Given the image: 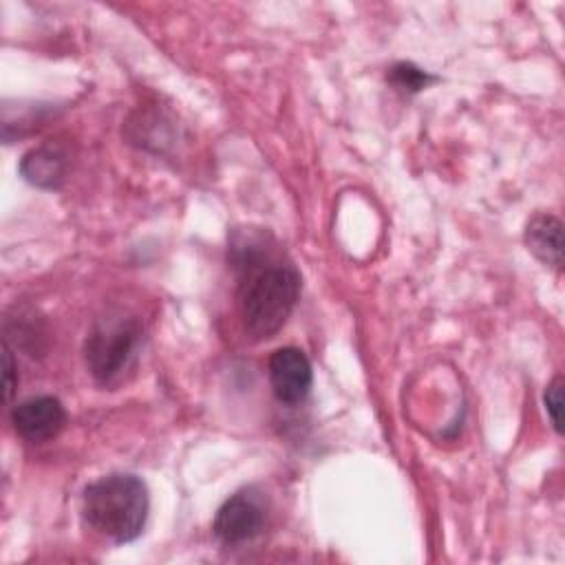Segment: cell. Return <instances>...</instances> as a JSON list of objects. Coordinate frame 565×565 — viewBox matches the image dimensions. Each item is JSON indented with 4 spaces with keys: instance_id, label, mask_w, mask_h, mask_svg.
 <instances>
[{
    "instance_id": "obj_2",
    "label": "cell",
    "mask_w": 565,
    "mask_h": 565,
    "mask_svg": "<svg viewBox=\"0 0 565 565\" xmlns=\"http://www.w3.org/2000/svg\"><path fill=\"white\" fill-rule=\"evenodd\" d=\"M150 497L141 477L110 472L84 488V521L104 539L124 545L135 541L148 521Z\"/></svg>"
},
{
    "instance_id": "obj_9",
    "label": "cell",
    "mask_w": 565,
    "mask_h": 565,
    "mask_svg": "<svg viewBox=\"0 0 565 565\" xmlns=\"http://www.w3.org/2000/svg\"><path fill=\"white\" fill-rule=\"evenodd\" d=\"M437 77H433L430 73L417 68L411 62H399L388 71V82L399 88V90H408V93H419L422 88H426L430 82H435Z\"/></svg>"
},
{
    "instance_id": "obj_4",
    "label": "cell",
    "mask_w": 565,
    "mask_h": 565,
    "mask_svg": "<svg viewBox=\"0 0 565 565\" xmlns=\"http://www.w3.org/2000/svg\"><path fill=\"white\" fill-rule=\"evenodd\" d=\"M265 501L252 488L230 494L216 510L212 532L225 547H243L265 530Z\"/></svg>"
},
{
    "instance_id": "obj_8",
    "label": "cell",
    "mask_w": 565,
    "mask_h": 565,
    "mask_svg": "<svg viewBox=\"0 0 565 565\" xmlns=\"http://www.w3.org/2000/svg\"><path fill=\"white\" fill-rule=\"evenodd\" d=\"M66 166H68L66 148L55 141H46L33 150H29L20 159V174L31 185L53 190L64 181Z\"/></svg>"
},
{
    "instance_id": "obj_5",
    "label": "cell",
    "mask_w": 565,
    "mask_h": 565,
    "mask_svg": "<svg viewBox=\"0 0 565 565\" xmlns=\"http://www.w3.org/2000/svg\"><path fill=\"white\" fill-rule=\"evenodd\" d=\"M267 369L274 397L280 404L296 406L307 399L313 384V371L305 351L298 347H280L271 353Z\"/></svg>"
},
{
    "instance_id": "obj_7",
    "label": "cell",
    "mask_w": 565,
    "mask_h": 565,
    "mask_svg": "<svg viewBox=\"0 0 565 565\" xmlns=\"http://www.w3.org/2000/svg\"><path fill=\"white\" fill-rule=\"evenodd\" d=\"M527 252L539 258L545 267L556 271L563 269V223L550 212H536L523 232Z\"/></svg>"
},
{
    "instance_id": "obj_6",
    "label": "cell",
    "mask_w": 565,
    "mask_h": 565,
    "mask_svg": "<svg viewBox=\"0 0 565 565\" xmlns=\"http://www.w3.org/2000/svg\"><path fill=\"white\" fill-rule=\"evenodd\" d=\"M11 424L24 441L44 444L62 433L66 424V411L57 397L38 395L13 406Z\"/></svg>"
},
{
    "instance_id": "obj_11",
    "label": "cell",
    "mask_w": 565,
    "mask_h": 565,
    "mask_svg": "<svg viewBox=\"0 0 565 565\" xmlns=\"http://www.w3.org/2000/svg\"><path fill=\"white\" fill-rule=\"evenodd\" d=\"M15 362H13V353L9 349V344H4V399L11 402L13 391H15Z\"/></svg>"
},
{
    "instance_id": "obj_10",
    "label": "cell",
    "mask_w": 565,
    "mask_h": 565,
    "mask_svg": "<svg viewBox=\"0 0 565 565\" xmlns=\"http://www.w3.org/2000/svg\"><path fill=\"white\" fill-rule=\"evenodd\" d=\"M543 402H545V411L547 417L554 426L556 433H563V424H561V411H563V375H556L543 393Z\"/></svg>"
},
{
    "instance_id": "obj_3",
    "label": "cell",
    "mask_w": 565,
    "mask_h": 565,
    "mask_svg": "<svg viewBox=\"0 0 565 565\" xmlns=\"http://www.w3.org/2000/svg\"><path fill=\"white\" fill-rule=\"evenodd\" d=\"M141 335L137 318L115 316L95 322L84 342V362L99 386H117L135 369Z\"/></svg>"
},
{
    "instance_id": "obj_1",
    "label": "cell",
    "mask_w": 565,
    "mask_h": 565,
    "mask_svg": "<svg viewBox=\"0 0 565 565\" xmlns=\"http://www.w3.org/2000/svg\"><path fill=\"white\" fill-rule=\"evenodd\" d=\"M230 252L238 274L236 305L243 331L252 342L269 340L296 309L300 274L267 247L265 234L238 232L230 243Z\"/></svg>"
}]
</instances>
